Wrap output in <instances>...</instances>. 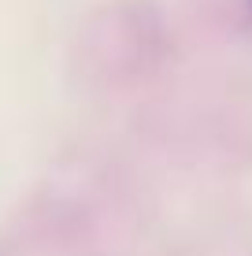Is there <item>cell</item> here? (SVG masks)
Segmentation results:
<instances>
[]
</instances>
